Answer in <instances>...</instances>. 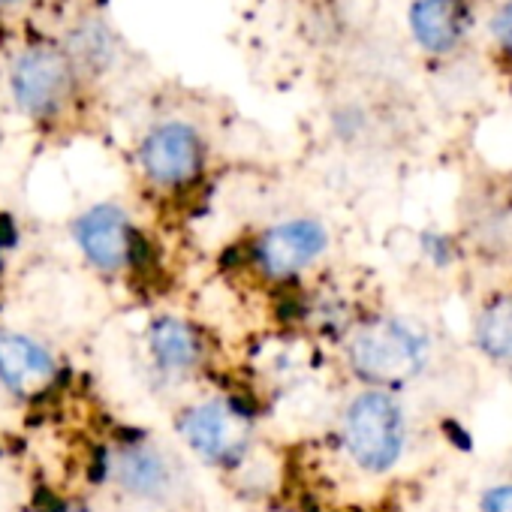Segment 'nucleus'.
Segmentation results:
<instances>
[{"mask_svg":"<svg viewBox=\"0 0 512 512\" xmlns=\"http://www.w3.org/2000/svg\"><path fill=\"white\" fill-rule=\"evenodd\" d=\"M350 362L371 383H404L422 368L425 341L401 320H377L353 338Z\"/></svg>","mask_w":512,"mask_h":512,"instance_id":"obj_1","label":"nucleus"},{"mask_svg":"<svg viewBox=\"0 0 512 512\" xmlns=\"http://www.w3.org/2000/svg\"><path fill=\"white\" fill-rule=\"evenodd\" d=\"M344 437L350 455L365 470H386L404 446V413L389 395L365 392L347 410Z\"/></svg>","mask_w":512,"mask_h":512,"instance_id":"obj_2","label":"nucleus"},{"mask_svg":"<svg viewBox=\"0 0 512 512\" xmlns=\"http://www.w3.org/2000/svg\"><path fill=\"white\" fill-rule=\"evenodd\" d=\"M181 437L193 452L214 464L238 461L247 449V419L226 401H205L181 416Z\"/></svg>","mask_w":512,"mask_h":512,"instance_id":"obj_3","label":"nucleus"},{"mask_svg":"<svg viewBox=\"0 0 512 512\" xmlns=\"http://www.w3.org/2000/svg\"><path fill=\"white\" fill-rule=\"evenodd\" d=\"M70 88H73V70L58 52L31 49L13 67L16 103L34 118L55 115L70 97Z\"/></svg>","mask_w":512,"mask_h":512,"instance_id":"obj_4","label":"nucleus"},{"mask_svg":"<svg viewBox=\"0 0 512 512\" xmlns=\"http://www.w3.org/2000/svg\"><path fill=\"white\" fill-rule=\"evenodd\" d=\"M326 229L317 220L299 217L266 229L256 241V263L269 278H287L311 266L326 250Z\"/></svg>","mask_w":512,"mask_h":512,"instance_id":"obj_5","label":"nucleus"},{"mask_svg":"<svg viewBox=\"0 0 512 512\" xmlns=\"http://www.w3.org/2000/svg\"><path fill=\"white\" fill-rule=\"evenodd\" d=\"M142 169L160 187H178L196 178L202 166V142L187 124H163L142 142Z\"/></svg>","mask_w":512,"mask_h":512,"instance_id":"obj_6","label":"nucleus"},{"mask_svg":"<svg viewBox=\"0 0 512 512\" xmlns=\"http://www.w3.org/2000/svg\"><path fill=\"white\" fill-rule=\"evenodd\" d=\"M76 241L100 272H121L130 263V220L115 205H97L76 220Z\"/></svg>","mask_w":512,"mask_h":512,"instance_id":"obj_7","label":"nucleus"},{"mask_svg":"<svg viewBox=\"0 0 512 512\" xmlns=\"http://www.w3.org/2000/svg\"><path fill=\"white\" fill-rule=\"evenodd\" d=\"M58 374L55 356L22 332H0V383L19 395H37Z\"/></svg>","mask_w":512,"mask_h":512,"instance_id":"obj_8","label":"nucleus"},{"mask_svg":"<svg viewBox=\"0 0 512 512\" xmlns=\"http://www.w3.org/2000/svg\"><path fill=\"white\" fill-rule=\"evenodd\" d=\"M410 31L425 52H455L467 31V10L461 0H416L410 7Z\"/></svg>","mask_w":512,"mask_h":512,"instance_id":"obj_9","label":"nucleus"},{"mask_svg":"<svg viewBox=\"0 0 512 512\" xmlns=\"http://www.w3.org/2000/svg\"><path fill=\"white\" fill-rule=\"evenodd\" d=\"M112 476L127 494L142 497V500H157L172 485V473H169L166 458L151 446L121 449L112 461Z\"/></svg>","mask_w":512,"mask_h":512,"instance_id":"obj_10","label":"nucleus"},{"mask_svg":"<svg viewBox=\"0 0 512 512\" xmlns=\"http://www.w3.org/2000/svg\"><path fill=\"white\" fill-rule=\"evenodd\" d=\"M148 347L154 362L169 374H187L199 362V338L178 317H157L148 329Z\"/></svg>","mask_w":512,"mask_h":512,"instance_id":"obj_11","label":"nucleus"},{"mask_svg":"<svg viewBox=\"0 0 512 512\" xmlns=\"http://www.w3.org/2000/svg\"><path fill=\"white\" fill-rule=\"evenodd\" d=\"M479 344L491 356H512V299L491 305L479 320Z\"/></svg>","mask_w":512,"mask_h":512,"instance_id":"obj_12","label":"nucleus"},{"mask_svg":"<svg viewBox=\"0 0 512 512\" xmlns=\"http://www.w3.org/2000/svg\"><path fill=\"white\" fill-rule=\"evenodd\" d=\"M491 40L512 58V0H503V4L494 10V16H491Z\"/></svg>","mask_w":512,"mask_h":512,"instance_id":"obj_13","label":"nucleus"},{"mask_svg":"<svg viewBox=\"0 0 512 512\" xmlns=\"http://www.w3.org/2000/svg\"><path fill=\"white\" fill-rule=\"evenodd\" d=\"M485 512H512V485L494 488L485 497Z\"/></svg>","mask_w":512,"mask_h":512,"instance_id":"obj_14","label":"nucleus"},{"mask_svg":"<svg viewBox=\"0 0 512 512\" xmlns=\"http://www.w3.org/2000/svg\"><path fill=\"white\" fill-rule=\"evenodd\" d=\"M0 4H16V0H0Z\"/></svg>","mask_w":512,"mask_h":512,"instance_id":"obj_15","label":"nucleus"},{"mask_svg":"<svg viewBox=\"0 0 512 512\" xmlns=\"http://www.w3.org/2000/svg\"><path fill=\"white\" fill-rule=\"evenodd\" d=\"M73 512H85V509H73Z\"/></svg>","mask_w":512,"mask_h":512,"instance_id":"obj_16","label":"nucleus"}]
</instances>
